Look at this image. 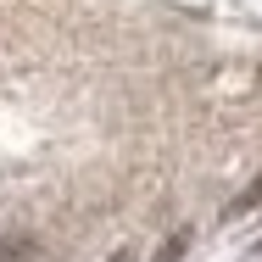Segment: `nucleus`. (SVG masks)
<instances>
[{
    "mask_svg": "<svg viewBox=\"0 0 262 262\" xmlns=\"http://www.w3.org/2000/svg\"><path fill=\"white\" fill-rule=\"evenodd\" d=\"M39 257V246L28 240V234H11V240H0V262H34Z\"/></svg>",
    "mask_w": 262,
    "mask_h": 262,
    "instance_id": "1",
    "label": "nucleus"
},
{
    "mask_svg": "<svg viewBox=\"0 0 262 262\" xmlns=\"http://www.w3.org/2000/svg\"><path fill=\"white\" fill-rule=\"evenodd\" d=\"M179 251H184V234H173V240L157 251V262H179Z\"/></svg>",
    "mask_w": 262,
    "mask_h": 262,
    "instance_id": "2",
    "label": "nucleus"
},
{
    "mask_svg": "<svg viewBox=\"0 0 262 262\" xmlns=\"http://www.w3.org/2000/svg\"><path fill=\"white\" fill-rule=\"evenodd\" d=\"M257 201H262V179L251 184V190H246V195H240V201H234V212H240V207H257Z\"/></svg>",
    "mask_w": 262,
    "mask_h": 262,
    "instance_id": "3",
    "label": "nucleus"
}]
</instances>
